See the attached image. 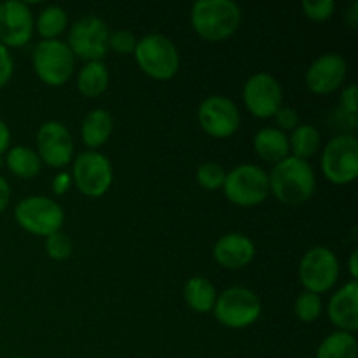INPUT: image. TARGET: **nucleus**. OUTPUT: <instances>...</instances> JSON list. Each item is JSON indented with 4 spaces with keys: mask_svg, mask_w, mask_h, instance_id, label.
<instances>
[{
    "mask_svg": "<svg viewBox=\"0 0 358 358\" xmlns=\"http://www.w3.org/2000/svg\"><path fill=\"white\" fill-rule=\"evenodd\" d=\"M269 177V192L285 205H303L317 189V177L308 161L289 156L273 166Z\"/></svg>",
    "mask_w": 358,
    "mask_h": 358,
    "instance_id": "1",
    "label": "nucleus"
},
{
    "mask_svg": "<svg viewBox=\"0 0 358 358\" xmlns=\"http://www.w3.org/2000/svg\"><path fill=\"white\" fill-rule=\"evenodd\" d=\"M191 23L205 41H226L240 27L241 9L233 0H198L191 9Z\"/></svg>",
    "mask_w": 358,
    "mask_h": 358,
    "instance_id": "2",
    "label": "nucleus"
},
{
    "mask_svg": "<svg viewBox=\"0 0 358 358\" xmlns=\"http://www.w3.org/2000/svg\"><path fill=\"white\" fill-rule=\"evenodd\" d=\"M135 59L145 76L168 80L177 76L180 55L173 42L161 34H149L136 42Z\"/></svg>",
    "mask_w": 358,
    "mask_h": 358,
    "instance_id": "3",
    "label": "nucleus"
},
{
    "mask_svg": "<svg viewBox=\"0 0 358 358\" xmlns=\"http://www.w3.org/2000/svg\"><path fill=\"white\" fill-rule=\"evenodd\" d=\"M14 219L21 229L35 236H51L62 231L65 212L62 205L48 196H28L14 208Z\"/></svg>",
    "mask_w": 358,
    "mask_h": 358,
    "instance_id": "4",
    "label": "nucleus"
},
{
    "mask_svg": "<svg viewBox=\"0 0 358 358\" xmlns=\"http://www.w3.org/2000/svg\"><path fill=\"white\" fill-rule=\"evenodd\" d=\"M262 304L257 294L247 287H229L217 296L213 315L229 329L250 327L261 317Z\"/></svg>",
    "mask_w": 358,
    "mask_h": 358,
    "instance_id": "5",
    "label": "nucleus"
},
{
    "mask_svg": "<svg viewBox=\"0 0 358 358\" xmlns=\"http://www.w3.org/2000/svg\"><path fill=\"white\" fill-rule=\"evenodd\" d=\"M34 70L38 79L48 86H63L72 77L76 69V56L65 41L52 38L41 41L31 56Z\"/></svg>",
    "mask_w": 358,
    "mask_h": 358,
    "instance_id": "6",
    "label": "nucleus"
},
{
    "mask_svg": "<svg viewBox=\"0 0 358 358\" xmlns=\"http://www.w3.org/2000/svg\"><path fill=\"white\" fill-rule=\"evenodd\" d=\"M224 194L238 206H255L269 196V177L257 164H240L226 173Z\"/></svg>",
    "mask_w": 358,
    "mask_h": 358,
    "instance_id": "7",
    "label": "nucleus"
},
{
    "mask_svg": "<svg viewBox=\"0 0 358 358\" xmlns=\"http://www.w3.org/2000/svg\"><path fill=\"white\" fill-rule=\"evenodd\" d=\"M322 171L334 185H348L358 177V140L350 133L334 136L322 152Z\"/></svg>",
    "mask_w": 358,
    "mask_h": 358,
    "instance_id": "8",
    "label": "nucleus"
},
{
    "mask_svg": "<svg viewBox=\"0 0 358 358\" xmlns=\"http://www.w3.org/2000/svg\"><path fill=\"white\" fill-rule=\"evenodd\" d=\"M72 182L87 198H101L114 182V168L105 154L86 150L76 157L72 166Z\"/></svg>",
    "mask_w": 358,
    "mask_h": 358,
    "instance_id": "9",
    "label": "nucleus"
},
{
    "mask_svg": "<svg viewBox=\"0 0 358 358\" xmlns=\"http://www.w3.org/2000/svg\"><path fill=\"white\" fill-rule=\"evenodd\" d=\"M339 278L338 255L327 247H313L299 262V282L304 290L317 296L329 292Z\"/></svg>",
    "mask_w": 358,
    "mask_h": 358,
    "instance_id": "10",
    "label": "nucleus"
},
{
    "mask_svg": "<svg viewBox=\"0 0 358 358\" xmlns=\"http://www.w3.org/2000/svg\"><path fill=\"white\" fill-rule=\"evenodd\" d=\"M107 23L98 16H84L72 24L66 45L73 56L87 62H101L108 51Z\"/></svg>",
    "mask_w": 358,
    "mask_h": 358,
    "instance_id": "11",
    "label": "nucleus"
},
{
    "mask_svg": "<svg viewBox=\"0 0 358 358\" xmlns=\"http://www.w3.org/2000/svg\"><path fill=\"white\" fill-rule=\"evenodd\" d=\"M198 121L203 131L213 138H227L238 131L241 115L233 100L212 94L199 103Z\"/></svg>",
    "mask_w": 358,
    "mask_h": 358,
    "instance_id": "12",
    "label": "nucleus"
},
{
    "mask_svg": "<svg viewBox=\"0 0 358 358\" xmlns=\"http://www.w3.org/2000/svg\"><path fill=\"white\" fill-rule=\"evenodd\" d=\"M283 91L278 79L268 72H259L248 77L243 86V103L252 115L268 119L282 107Z\"/></svg>",
    "mask_w": 358,
    "mask_h": 358,
    "instance_id": "13",
    "label": "nucleus"
},
{
    "mask_svg": "<svg viewBox=\"0 0 358 358\" xmlns=\"http://www.w3.org/2000/svg\"><path fill=\"white\" fill-rule=\"evenodd\" d=\"M35 21L30 6L21 0L0 2V44L10 48H23L34 35Z\"/></svg>",
    "mask_w": 358,
    "mask_h": 358,
    "instance_id": "14",
    "label": "nucleus"
},
{
    "mask_svg": "<svg viewBox=\"0 0 358 358\" xmlns=\"http://www.w3.org/2000/svg\"><path fill=\"white\" fill-rule=\"evenodd\" d=\"M37 154L52 168H63L73 157V138L62 121H45L37 131Z\"/></svg>",
    "mask_w": 358,
    "mask_h": 358,
    "instance_id": "15",
    "label": "nucleus"
},
{
    "mask_svg": "<svg viewBox=\"0 0 358 358\" xmlns=\"http://www.w3.org/2000/svg\"><path fill=\"white\" fill-rule=\"evenodd\" d=\"M348 63L338 52L322 55L308 66L306 86L315 94H329L345 83Z\"/></svg>",
    "mask_w": 358,
    "mask_h": 358,
    "instance_id": "16",
    "label": "nucleus"
},
{
    "mask_svg": "<svg viewBox=\"0 0 358 358\" xmlns=\"http://www.w3.org/2000/svg\"><path fill=\"white\" fill-rule=\"evenodd\" d=\"M213 259L226 269H241L255 257V245L247 234L227 233L213 245Z\"/></svg>",
    "mask_w": 358,
    "mask_h": 358,
    "instance_id": "17",
    "label": "nucleus"
},
{
    "mask_svg": "<svg viewBox=\"0 0 358 358\" xmlns=\"http://www.w3.org/2000/svg\"><path fill=\"white\" fill-rule=\"evenodd\" d=\"M327 315L332 324L339 329L353 334L358 329V283L355 280L332 294L327 304Z\"/></svg>",
    "mask_w": 358,
    "mask_h": 358,
    "instance_id": "18",
    "label": "nucleus"
},
{
    "mask_svg": "<svg viewBox=\"0 0 358 358\" xmlns=\"http://www.w3.org/2000/svg\"><path fill=\"white\" fill-rule=\"evenodd\" d=\"M254 149L261 159L276 164L290 156L289 136L278 128H262L255 133Z\"/></svg>",
    "mask_w": 358,
    "mask_h": 358,
    "instance_id": "19",
    "label": "nucleus"
},
{
    "mask_svg": "<svg viewBox=\"0 0 358 358\" xmlns=\"http://www.w3.org/2000/svg\"><path fill=\"white\" fill-rule=\"evenodd\" d=\"M112 129H114V121H112L110 112L105 108H94L84 115L83 124H80V136L84 143L94 150L110 138Z\"/></svg>",
    "mask_w": 358,
    "mask_h": 358,
    "instance_id": "20",
    "label": "nucleus"
},
{
    "mask_svg": "<svg viewBox=\"0 0 358 358\" xmlns=\"http://www.w3.org/2000/svg\"><path fill=\"white\" fill-rule=\"evenodd\" d=\"M217 289L205 276H192L184 287V299L187 306L196 313H210L213 311L217 301Z\"/></svg>",
    "mask_w": 358,
    "mask_h": 358,
    "instance_id": "21",
    "label": "nucleus"
},
{
    "mask_svg": "<svg viewBox=\"0 0 358 358\" xmlns=\"http://www.w3.org/2000/svg\"><path fill=\"white\" fill-rule=\"evenodd\" d=\"M108 69L103 62H87L77 76V90L83 96L96 98L108 87Z\"/></svg>",
    "mask_w": 358,
    "mask_h": 358,
    "instance_id": "22",
    "label": "nucleus"
},
{
    "mask_svg": "<svg viewBox=\"0 0 358 358\" xmlns=\"http://www.w3.org/2000/svg\"><path fill=\"white\" fill-rule=\"evenodd\" d=\"M6 164L13 175L20 178H34L41 171V157L34 149L16 145L6 152Z\"/></svg>",
    "mask_w": 358,
    "mask_h": 358,
    "instance_id": "23",
    "label": "nucleus"
},
{
    "mask_svg": "<svg viewBox=\"0 0 358 358\" xmlns=\"http://www.w3.org/2000/svg\"><path fill=\"white\" fill-rule=\"evenodd\" d=\"M357 338L345 331H336L329 334L317 350V358H357Z\"/></svg>",
    "mask_w": 358,
    "mask_h": 358,
    "instance_id": "24",
    "label": "nucleus"
},
{
    "mask_svg": "<svg viewBox=\"0 0 358 358\" xmlns=\"http://www.w3.org/2000/svg\"><path fill=\"white\" fill-rule=\"evenodd\" d=\"M320 147V133L311 124H299L289 138V149L294 157L308 161Z\"/></svg>",
    "mask_w": 358,
    "mask_h": 358,
    "instance_id": "25",
    "label": "nucleus"
},
{
    "mask_svg": "<svg viewBox=\"0 0 358 358\" xmlns=\"http://www.w3.org/2000/svg\"><path fill=\"white\" fill-rule=\"evenodd\" d=\"M69 17L63 7L49 6L41 10L37 17V31L44 41H52L58 38L65 31Z\"/></svg>",
    "mask_w": 358,
    "mask_h": 358,
    "instance_id": "26",
    "label": "nucleus"
},
{
    "mask_svg": "<svg viewBox=\"0 0 358 358\" xmlns=\"http://www.w3.org/2000/svg\"><path fill=\"white\" fill-rule=\"evenodd\" d=\"M294 313L303 324H311L322 315V299L313 292H301L294 303Z\"/></svg>",
    "mask_w": 358,
    "mask_h": 358,
    "instance_id": "27",
    "label": "nucleus"
},
{
    "mask_svg": "<svg viewBox=\"0 0 358 358\" xmlns=\"http://www.w3.org/2000/svg\"><path fill=\"white\" fill-rule=\"evenodd\" d=\"M196 180L206 191H217V189H222L224 180H226V171L219 163L206 161V163L199 164L198 171H196Z\"/></svg>",
    "mask_w": 358,
    "mask_h": 358,
    "instance_id": "28",
    "label": "nucleus"
},
{
    "mask_svg": "<svg viewBox=\"0 0 358 358\" xmlns=\"http://www.w3.org/2000/svg\"><path fill=\"white\" fill-rule=\"evenodd\" d=\"M72 240L66 233L58 231V233H52L51 236L45 238V254L49 255L55 261H65L72 254Z\"/></svg>",
    "mask_w": 358,
    "mask_h": 358,
    "instance_id": "29",
    "label": "nucleus"
},
{
    "mask_svg": "<svg viewBox=\"0 0 358 358\" xmlns=\"http://www.w3.org/2000/svg\"><path fill=\"white\" fill-rule=\"evenodd\" d=\"M301 7L310 20L325 21L334 14L336 2L334 0H304Z\"/></svg>",
    "mask_w": 358,
    "mask_h": 358,
    "instance_id": "30",
    "label": "nucleus"
},
{
    "mask_svg": "<svg viewBox=\"0 0 358 358\" xmlns=\"http://www.w3.org/2000/svg\"><path fill=\"white\" fill-rule=\"evenodd\" d=\"M136 42H138V38L129 30H115L108 35V49H114L122 55L135 52Z\"/></svg>",
    "mask_w": 358,
    "mask_h": 358,
    "instance_id": "31",
    "label": "nucleus"
},
{
    "mask_svg": "<svg viewBox=\"0 0 358 358\" xmlns=\"http://www.w3.org/2000/svg\"><path fill=\"white\" fill-rule=\"evenodd\" d=\"M273 117H275L276 126H278L280 131H283V133L294 131V129L301 124L299 114H297L296 108H292V107H280Z\"/></svg>",
    "mask_w": 358,
    "mask_h": 358,
    "instance_id": "32",
    "label": "nucleus"
},
{
    "mask_svg": "<svg viewBox=\"0 0 358 358\" xmlns=\"http://www.w3.org/2000/svg\"><path fill=\"white\" fill-rule=\"evenodd\" d=\"M14 73V59L10 51L3 44H0V90L10 80Z\"/></svg>",
    "mask_w": 358,
    "mask_h": 358,
    "instance_id": "33",
    "label": "nucleus"
},
{
    "mask_svg": "<svg viewBox=\"0 0 358 358\" xmlns=\"http://www.w3.org/2000/svg\"><path fill=\"white\" fill-rule=\"evenodd\" d=\"M357 103H358V91L355 84H350L348 87H345L341 93V110L345 114L357 115Z\"/></svg>",
    "mask_w": 358,
    "mask_h": 358,
    "instance_id": "34",
    "label": "nucleus"
},
{
    "mask_svg": "<svg viewBox=\"0 0 358 358\" xmlns=\"http://www.w3.org/2000/svg\"><path fill=\"white\" fill-rule=\"evenodd\" d=\"M72 175L66 173V171H59L55 178H52V192L56 196H62L65 192H69V189L72 187Z\"/></svg>",
    "mask_w": 358,
    "mask_h": 358,
    "instance_id": "35",
    "label": "nucleus"
},
{
    "mask_svg": "<svg viewBox=\"0 0 358 358\" xmlns=\"http://www.w3.org/2000/svg\"><path fill=\"white\" fill-rule=\"evenodd\" d=\"M10 201V185L6 178L0 175V213L7 208Z\"/></svg>",
    "mask_w": 358,
    "mask_h": 358,
    "instance_id": "36",
    "label": "nucleus"
},
{
    "mask_svg": "<svg viewBox=\"0 0 358 358\" xmlns=\"http://www.w3.org/2000/svg\"><path fill=\"white\" fill-rule=\"evenodd\" d=\"M9 142H10V131L9 126L0 119V156L6 154L9 150Z\"/></svg>",
    "mask_w": 358,
    "mask_h": 358,
    "instance_id": "37",
    "label": "nucleus"
},
{
    "mask_svg": "<svg viewBox=\"0 0 358 358\" xmlns=\"http://www.w3.org/2000/svg\"><path fill=\"white\" fill-rule=\"evenodd\" d=\"M346 21H348V24L352 28H355L358 24V2H353L350 6L348 14H346Z\"/></svg>",
    "mask_w": 358,
    "mask_h": 358,
    "instance_id": "38",
    "label": "nucleus"
},
{
    "mask_svg": "<svg viewBox=\"0 0 358 358\" xmlns=\"http://www.w3.org/2000/svg\"><path fill=\"white\" fill-rule=\"evenodd\" d=\"M357 259H358L357 252H352V255H350L348 269H350V275H352V280H355V282L358 278V262H357Z\"/></svg>",
    "mask_w": 358,
    "mask_h": 358,
    "instance_id": "39",
    "label": "nucleus"
},
{
    "mask_svg": "<svg viewBox=\"0 0 358 358\" xmlns=\"http://www.w3.org/2000/svg\"><path fill=\"white\" fill-rule=\"evenodd\" d=\"M14 358H27V357H14Z\"/></svg>",
    "mask_w": 358,
    "mask_h": 358,
    "instance_id": "40",
    "label": "nucleus"
}]
</instances>
